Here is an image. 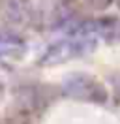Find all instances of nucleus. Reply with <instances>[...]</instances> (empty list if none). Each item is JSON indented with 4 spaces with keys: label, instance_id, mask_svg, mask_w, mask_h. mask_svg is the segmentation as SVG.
Segmentation results:
<instances>
[{
    "label": "nucleus",
    "instance_id": "obj_3",
    "mask_svg": "<svg viewBox=\"0 0 120 124\" xmlns=\"http://www.w3.org/2000/svg\"><path fill=\"white\" fill-rule=\"evenodd\" d=\"M84 2L88 4L90 8H94V9H105V8L111 6L112 0H84Z\"/></svg>",
    "mask_w": 120,
    "mask_h": 124
},
{
    "label": "nucleus",
    "instance_id": "obj_2",
    "mask_svg": "<svg viewBox=\"0 0 120 124\" xmlns=\"http://www.w3.org/2000/svg\"><path fill=\"white\" fill-rule=\"evenodd\" d=\"M92 30L96 39H101L105 43H118L120 41V17L107 15L99 19H92Z\"/></svg>",
    "mask_w": 120,
    "mask_h": 124
},
{
    "label": "nucleus",
    "instance_id": "obj_1",
    "mask_svg": "<svg viewBox=\"0 0 120 124\" xmlns=\"http://www.w3.org/2000/svg\"><path fill=\"white\" fill-rule=\"evenodd\" d=\"M62 92L71 100L84 101V103H96V105H103L109 98L107 88L94 75L82 73V71H75V73H69L64 77Z\"/></svg>",
    "mask_w": 120,
    "mask_h": 124
},
{
    "label": "nucleus",
    "instance_id": "obj_4",
    "mask_svg": "<svg viewBox=\"0 0 120 124\" xmlns=\"http://www.w3.org/2000/svg\"><path fill=\"white\" fill-rule=\"evenodd\" d=\"M116 2H118V8H120V0H116Z\"/></svg>",
    "mask_w": 120,
    "mask_h": 124
}]
</instances>
